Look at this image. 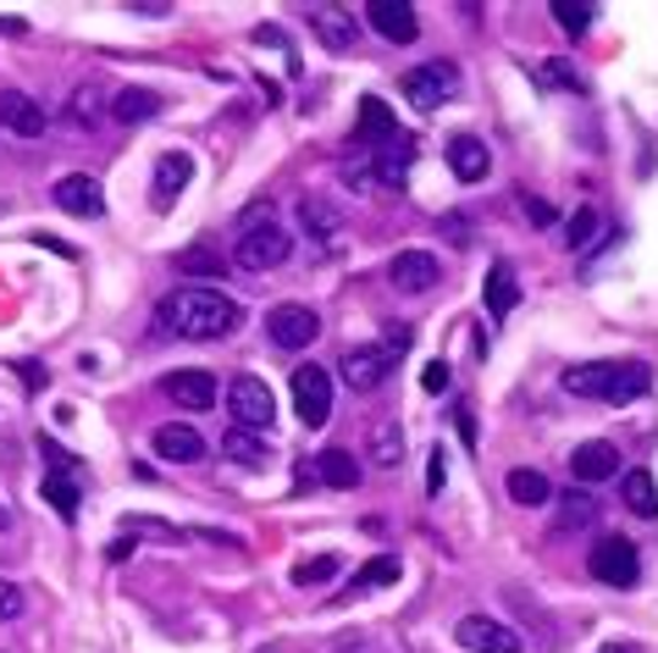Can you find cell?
I'll return each instance as SVG.
<instances>
[{
  "instance_id": "6da1fadb",
  "label": "cell",
  "mask_w": 658,
  "mask_h": 653,
  "mask_svg": "<svg viewBox=\"0 0 658 653\" xmlns=\"http://www.w3.org/2000/svg\"><path fill=\"white\" fill-rule=\"evenodd\" d=\"M155 321L177 339H194V344H216V339H233L244 326V304L222 288H177L155 304Z\"/></svg>"
},
{
  "instance_id": "7a4b0ae2",
  "label": "cell",
  "mask_w": 658,
  "mask_h": 653,
  "mask_svg": "<svg viewBox=\"0 0 658 653\" xmlns=\"http://www.w3.org/2000/svg\"><path fill=\"white\" fill-rule=\"evenodd\" d=\"M652 388V372L641 361H592L564 372V394L575 399H603V405H630Z\"/></svg>"
},
{
  "instance_id": "3957f363",
  "label": "cell",
  "mask_w": 658,
  "mask_h": 653,
  "mask_svg": "<svg viewBox=\"0 0 658 653\" xmlns=\"http://www.w3.org/2000/svg\"><path fill=\"white\" fill-rule=\"evenodd\" d=\"M233 255H238V266H244V271H277V266L293 255V238H288L271 216H266V222H244V233H238V249H233Z\"/></svg>"
},
{
  "instance_id": "277c9868",
  "label": "cell",
  "mask_w": 658,
  "mask_h": 653,
  "mask_svg": "<svg viewBox=\"0 0 658 653\" xmlns=\"http://www.w3.org/2000/svg\"><path fill=\"white\" fill-rule=\"evenodd\" d=\"M227 416H233V427H244V432H271V421H277V399H271V388H266V377H233L227 383Z\"/></svg>"
},
{
  "instance_id": "5b68a950",
  "label": "cell",
  "mask_w": 658,
  "mask_h": 653,
  "mask_svg": "<svg viewBox=\"0 0 658 653\" xmlns=\"http://www.w3.org/2000/svg\"><path fill=\"white\" fill-rule=\"evenodd\" d=\"M399 89H404V100H410L416 111H438V106H449V100L460 95V67H454V62L410 67V73L399 78Z\"/></svg>"
},
{
  "instance_id": "8992f818",
  "label": "cell",
  "mask_w": 658,
  "mask_h": 653,
  "mask_svg": "<svg viewBox=\"0 0 658 653\" xmlns=\"http://www.w3.org/2000/svg\"><path fill=\"white\" fill-rule=\"evenodd\" d=\"M586 570H592L603 587H636V576H641L636 543H625V537H597L592 554H586Z\"/></svg>"
},
{
  "instance_id": "52a82bcc",
  "label": "cell",
  "mask_w": 658,
  "mask_h": 653,
  "mask_svg": "<svg viewBox=\"0 0 658 653\" xmlns=\"http://www.w3.org/2000/svg\"><path fill=\"white\" fill-rule=\"evenodd\" d=\"M293 410L310 432H321L326 421H333V377H326L321 366H299L293 372Z\"/></svg>"
},
{
  "instance_id": "ba28073f",
  "label": "cell",
  "mask_w": 658,
  "mask_h": 653,
  "mask_svg": "<svg viewBox=\"0 0 658 653\" xmlns=\"http://www.w3.org/2000/svg\"><path fill=\"white\" fill-rule=\"evenodd\" d=\"M393 366H399V355H393L388 344H355V350L344 355V383H349L355 394H377V388H388Z\"/></svg>"
},
{
  "instance_id": "9c48e42d",
  "label": "cell",
  "mask_w": 658,
  "mask_h": 653,
  "mask_svg": "<svg viewBox=\"0 0 658 653\" xmlns=\"http://www.w3.org/2000/svg\"><path fill=\"white\" fill-rule=\"evenodd\" d=\"M266 339H271L277 350H310V344L321 339V315H315L310 304H277V310L266 315Z\"/></svg>"
},
{
  "instance_id": "30bf717a",
  "label": "cell",
  "mask_w": 658,
  "mask_h": 653,
  "mask_svg": "<svg viewBox=\"0 0 658 653\" xmlns=\"http://www.w3.org/2000/svg\"><path fill=\"white\" fill-rule=\"evenodd\" d=\"M304 23H310V34L333 51V56H349V51L360 45V23H355L349 7H310Z\"/></svg>"
},
{
  "instance_id": "8fae6325",
  "label": "cell",
  "mask_w": 658,
  "mask_h": 653,
  "mask_svg": "<svg viewBox=\"0 0 658 653\" xmlns=\"http://www.w3.org/2000/svg\"><path fill=\"white\" fill-rule=\"evenodd\" d=\"M454 636H460L471 653H520V647H526L520 631H509V625L493 620V614H465V620L454 625Z\"/></svg>"
},
{
  "instance_id": "7c38bea8",
  "label": "cell",
  "mask_w": 658,
  "mask_h": 653,
  "mask_svg": "<svg viewBox=\"0 0 658 653\" xmlns=\"http://www.w3.org/2000/svg\"><path fill=\"white\" fill-rule=\"evenodd\" d=\"M366 23L388 45H416V34H421V18H416L410 0H366Z\"/></svg>"
},
{
  "instance_id": "4fadbf2b",
  "label": "cell",
  "mask_w": 658,
  "mask_h": 653,
  "mask_svg": "<svg viewBox=\"0 0 658 653\" xmlns=\"http://www.w3.org/2000/svg\"><path fill=\"white\" fill-rule=\"evenodd\" d=\"M438 277H443V266H438L432 249H399L388 260V282L399 293H427V288H438Z\"/></svg>"
},
{
  "instance_id": "5bb4252c",
  "label": "cell",
  "mask_w": 658,
  "mask_h": 653,
  "mask_svg": "<svg viewBox=\"0 0 658 653\" xmlns=\"http://www.w3.org/2000/svg\"><path fill=\"white\" fill-rule=\"evenodd\" d=\"M410 167H416V139H410V133H393V139H382V144L371 150V178H377L382 189H399V183L410 178Z\"/></svg>"
},
{
  "instance_id": "9a60e30c",
  "label": "cell",
  "mask_w": 658,
  "mask_h": 653,
  "mask_svg": "<svg viewBox=\"0 0 658 653\" xmlns=\"http://www.w3.org/2000/svg\"><path fill=\"white\" fill-rule=\"evenodd\" d=\"M0 128L18 139H40L45 133V106L23 89H0Z\"/></svg>"
},
{
  "instance_id": "2e32d148",
  "label": "cell",
  "mask_w": 658,
  "mask_h": 653,
  "mask_svg": "<svg viewBox=\"0 0 658 653\" xmlns=\"http://www.w3.org/2000/svg\"><path fill=\"white\" fill-rule=\"evenodd\" d=\"M161 388H166V399H172L177 410H216V377H211V372H199V366L172 372Z\"/></svg>"
},
{
  "instance_id": "e0dca14e",
  "label": "cell",
  "mask_w": 658,
  "mask_h": 653,
  "mask_svg": "<svg viewBox=\"0 0 658 653\" xmlns=\"http://www.w3.org/2000/svg\"><path fill=\"white\" fill-rule=\"evenodd\" d=\"M150 449H155L166 465H194V460H205V438H199L188 421H166V427H155Z\"/></svg>"
},
{
  "instance_id": "ac0fdd59",
  "label": "cell",
  "mask_w": 658,
  "mask_h": 653,
  "mask_svg": "<svg viewBox=\"0 0 658 653\" xmlns=\"http://www.w3.org/2000/svg\"><path fill=\"white\" fill-rule=\"evenodd\" d=\"M56 205H62L67 216H100V211H106V189H100V178H89V172H67V178L56 183Z\"/></svg>"
},
{
  "instance_id": "d6986e66",
  "label": "cell",
  "mask_w": 658,
  "mask_h": 653,
  "mask_svg": "<svg viewBox=\"0 0 658 653\" xmlns=\"http://www.w3.org/2000/svg\"><path fill=\"white\" fill-rule=\"evenodd\" d=\"M570 477H575L581 488H586V482H608V477H619V449L603 443V438L581 443V449L570 454Z\"/></svg>"
},
{
  "instance_id": "ffe728a7",
  "label": "cell",
  "mask_w": 658,
  "mask_h": 653,
  "mask_svg": "<svg viewBox=\"0 0 658 653\" xmlns=\"http://www.w3.org/2000/svg\"><path fill=\"white\" fill-rule=\"evenodd\" d=\"M304 477H310V482H321V488L355 493V488H360V460H355L349 449H326V454H315V465H310Z\"/></svg>"
},
{
  "instance_id": "44dd1931",
  "label": "cell",
  "mask_w": 658,
  "mask_h": 653,
  "mask_svg": "<svg viewBox=\"0 0 658 653\" xmlns=\"http://www.w3.org/2000/svg\"><path fill=\"white\" fill-rule=\"evenodd\" d=\"M299 227H304L315 244H333V238L344 233V211H338L333 200H321V194H304V200H299Z\"/></svg>"
},
{
  "instance_id": "7402d4cb",
  "label": "cell",
  "mask_w": 658,
  "mask_h": 653,
  "mask_svg": "<svg viewBox=\"0 0 658 653\" xmlns=\"http://www.w3.org/2000/svg\"><path fill=\"white\" fill-rule=\"evenodd\" d=\"M188 178H194V161L183 150H166L155 161V211H172V200L188 189Z\"/></svg>"
},
{
  "instance_id": "603a6c76",
  "label": "cell",
  "mask_w": 658,
  "mask_h": 653,
  "mask_svg": "<svg viewBox=\"0 0 658 653\" xmlns=\"http://www.w3.org/2000/svg\"><path fill=\"white\" fill-rule=\"evenodd\" d=\"M449 167H454L460 183H482L487 167H493V156H487V144L476 133H460V139H449Z\"/></svg>"
},
{
  "instance_id": "cb8c5ba5",
  "label": "cell",
  "mask_w": 658,
  "mask_h": 653,
  "mask_svg": "<svg viewBox=\"0 0 658 653\" xmlns=\"http://www.w3.org/2000/svg\"><path fill=\"white\" fill-rule=\"evenodd\" d=\"M399 133V122H393V111H388V100H377V95H366L360 100V128H355V144H366V150H377L382 139H393Z\"/></svg>"
},
{
  "instance_id": "d4e9b609",
  "label": "cell",
  "mask_w": 658,
  "mask_h": 653,
  "mask_svg": "<svg viewBox=\"0 0 658 653\" xmlns=\"http://www.w3.org/2000/svg\"><path fill=\"white\" fill-rule=\"evenodd\" d=\"M366 454L382 465V471H393L399 460H404V432H399V421H388V416H377L371 427H366Z\"/></svg>"
},
{
  "instance_id": "484cf974",
  "label": "cell",
  "mask_w": 658,
  "mask_h": 653,
  "mask_svg": "<svg viewBox=\"0 0 658 653\" xmlns=\"http://www.w3.org/2000/svg\"><path fill=\"white\" fill-rule=\"evenodd\" d=\"M222 460H233V465H244V471H260V465L271 460V449H266L260 432L233 427V432H222Z\"/></svg>"
},
{
  "instance_id": "4316f807",
  "label": "cell",
  "mask_w": 658,
  "mask_h": 653,
  "mask_svg": "<svg viewBox=\"0 0 658 653\" xmlns=\"http://www.w3.org/2000/svg\"><path fill=\"white\" fill-rule=\"evenodd\" d=\"M509 499H515L520 510H548V504H553V482H548L542 471L520 465V471H509Z\"/></svg>"
},
{
  "instance_id": "83f0119b",
  "label": "cell",
  "mask_w": 658,
  "mask_h": 653,
  "mask_svg": "<svg viewBox=\"0 0 658 653\" xmlns=\"http://www.w3.org/2000/svg\"><path fill=\"white\" fill-rule=\"evenodd\" d=\"M553 504H559V521H553L559 532H586V526L597 521V499H592L586 488H570V493H559Z\"/></svg>"
},
{
  "instance_id": "f1b7e54d",
  "label": "cell",
  "mask_w": 658,
  "mask_h": 653,
  "mask_svg": "<svg viewBox=\"0 0 658 653\" xmlns=\"http://www.w3.org/2000/svg\"><path fill=\"white\" fill-rule=\"evenodd\" d=\"M619 499H625V510H630V515L652 521V515H658V488H652V471H625Z\"/></svg>"
},
{
  "instance_id": "f546056e",
  "label": "cell",
  "mask_w": 658,
  "mask_h": 653,
  "mask_svg": "<svg viewBox=\"0 0 658 653\" xmlns=\"http://www.w3.org/2000/svg\"><path fill=\"white\" fill-rule=\"evenodd\" d=\"M111 117L128 122V128H133V122H150V117H161V95H155V89H122V95L111 100Z\"/></svg>"
},
{
  "instance_id": "4dcf8cb0",
  "label": "cell",
  "mask_w": 658,
  "mask_h": 653,
  "mask_svg": "<svg viewBox=\"0 0 658 653\" xmlns=\"http://www.w3.org/2000/svg\"><path fill=\"white\" fill-rule=\"evenodd\" d=\"M520 304V282H515V271L498 260L493 271H487V315H509Z\"/></svg>"
},
{
  "instance_id": "1f68e13d",
  "label": "cell",
  "mask_w": 658,
  "mask_h": 653,
  "mask_svg": "<svg viewBox=\"0 0 658 653\" xmlns=\"http://www.w3.org/2000/svg\"><path fill=\"white\" fill-rule=\"evenodd\" d=\"M45 499H51V510H56L62 521H78V477L45 471Z\"/></svg>"
},
{
  "instance_id": "d6a6232c",
  "label": "cell",
  "mask_w": 658,
  "mask_h": 653,
  "mask_svg": "<svg viewBox=\"0 0 658 653\" xmlns=\"http://www.w3.org/2000/svg\"><path fill=\"white\" fill-rule=\"evenodd\" d=\"M227 266H222V255L216 249H205V244H194V249H177V277H222Z\"/></svg>"
},
{
  "instance_id": "836d02e7",
  "label": "cell",
  "mask_w": 658,
  "mask_h": 653,
  "mask_svg": "<svg viewBox=\"0 0 658 653\" xmlns=\"http://www.w3.org/2000/svg\"><path fill=\"white\" fill-rule=\"evenodd\" d=\"M548 12H553V23H559L564 34H575V40H581V34L592 29V12H597V7H586V0H553Z\"/></svg>"
},
{
  "instance_id": "e575fe53",
  "label": "cell",
  "mask_w": 658,
  "mask_h": 653,
  "mask_svg": "<svg viewBox=\"0 0 658 653\" xmlns=\"http://www.w3.org/2000/svg\"><path fill=\"white\" fill-rule=\"evenodd\" d=\"M388 581H399V559H393V554H377V559H366V565L355 570V587H360V592L388 587Z\"/></svg>"
},
{
  "instance_id": "d590c367",
  "label": "cell",
  "mask_w": 658,
  "mask_h": 653,
  "mask_svg": "<svg viewBox=\"0 0 658 653\" xmlns=\"http://www.w3.org/2000/svg\"><path fill=\"white\" fill-rule=\"evenodd\" d=\"M344 565H338V554H315V559H304L299 570H293V587H321V581H333Z\"/></svg>"
},
{
  "instance_id": "8d00e7d4",
  "label": "cell",
  "mask_w": 658,
  "mask_h": 653,
  "mask_svg": "<svg viewBox=\"0 0 658 653\" xmlns=\"http://www.w3.org/2000/svg\"><path fill=\"white\" fill-rule=\"evenodd\" d=\"M592 238H597V211L581 205V211L564 222V244H570V249H592Z\"/></svg>"
},
{
  "instance_id": "74e56055",
  "label": "cell",
  "mask_w": 658,
  "mask_h": 653,
  "mask_svg": "<svg viewBox=\"0 0 658 653\" xmlns=\"http://www.w3.org/2000/svg\"><path fill=\"white\" fill-rule=\"evenodd\" d=\"M100 111H106V95H100V84H84L78 95H73V122H100Z\"/></svg>"
},
{
  "instance_id": "f35d334b",
  "label": "cell",
  "mask_w": 658,
  "mask_h": 653,
  "mask_svg": "<svg viewBox=\"0 0 658 653\" xmlns=\"http://www.w3.org/2000/svg\"><path fill=\"white\" fill-rule=\"evenodd\" d=\"M23 609H29L23 587H18V581H7V576H0V620H18Z\"/></svg>"
},
{
  "instance_id": "ab89813d",
  "label": "cell",
  "mask_w": 658,
  "mask_h": 653,
  "mask_svg": "<svg viewBox=\"0 0 658 653\" xmlns=\"http://www.w3.org/2000/svg\"><path fill=\"white\" fill-rule=\"evenodd\" d=\"M40 454H45V471H67V477H78V460L62 449V443H51V438H40Z\"/></svg>"
},
{
  "instance_id": "60d3db41",
  "label": "cell",
  "mask_w": 658,
  "mask_h": 653,
  "mask_svg": "<svg viewBox=\"0 0 658 653\" xmlns=\"http://www.w3.org/2000/svg\"><path fill=\"white\" fill-rule=\"evenodd\" d=\"M128 532H133V537H166V543H177V526L150 521V515H133V521H128Z\"/></svg>"
},
{
  "instance_id": "b9f144b4",
  "label": "cell",
  "mask_w": 658,
  "mask_h": 653,
  "mask_svg": "<svg viewBox=\"0 0 658 653\" xmlns=\"http://www.w3.org/2000/svg\"><path fill=\"white\" fill-rule=\"evenodd\" d=\"M438 233H449V244H471V216H465V211H449V216L438 222Z\"/></svg>"
},
{
  "instance_id": "7bdbcfd3",
  "label": "cell",
  "mask_w": 658,
  "mask_h": 653,
  "mask_svg": "<svg viewBox=\"0 0 658 653\" xmlns=\"http://www.w3.org/2000/svg\"><path fill=\"white\" fill-rule=\"evenodd\" d=\"M449 383H454V372H449V366H443V361H432V366H427V372H421V388H427V394H443V388H449Z\"/></svg>"
},
{
  "instance_id": "ee69618b",
  "label": "cell",
  "mask_w": 658,
  "mask_h": 653,
  "mask_svg": "<svg viewBox=\"0 0 658 653\" xmlns=\"http://www.w3.org/2000/svg\"><path fill=\"white\" fill-rule=\"evenodd\" d=\"M443 477H449V465H443V449H432V471H427V493H443Z\"/></svg>"
},
{
  "instance_id": "f6af8a7d",
  "label": "cell",
  "mask_w": 658,
  "mask_h": 653,
  "mask_svg": "<svg viewBox=\"0 0 658 653\" xmlns=\"http://www.w3.org/2000/svg\"><path fill=\"white\" fill-rule=\"evenodd\" d=\"M128 12H139V18H166L172 7H166V0H133V7Z\"/></svg>"
},
{
  "instance_id": "bcb514c9",
  "label": "cell",
  "mask_w": 658,
  "mask_h": 653,
  "mask_svg": "<svg viewBox=\"0 0 658 653\" xmlns=\"http://www.w3.org/2000/svg\"><path fill=\"white\" fill-rule=\"evenodd\" d=\"M520 205H526V216H531V222H553V205H548V200H531V194H526Z\"/></svg>"
},
{
  "instance_id": "7dc6e473",
  "label": "cell",
  "mask_w": 658,
  "mask_h": 653,
  "mask_svg": "<svg viewBox=\"0 0 658 653\" xmlns=\"http://www.w3.org/2000/svg\"><path fill=\"white\" fill-rule=\"evenodd\" d=\"M388 350H393V355H399V350H410V326L388 321Z\"/></svg>"
},
{
  "instance_id": "c3c4849f",
  "label": "cell",
  "mask_w": 658,
  "mask_h": 653,
  "mask_svg": "<svg viewBox=\"0 0 658 653\" xmlns=\"http://www.w3.org/2000/svg\"><path fill=\"white\" fill-rule=\"evenodd\" d=\"M7 526H12V510H7V504H0V532H7Z\"/></svg>"
},
{
  "instance_id": "681fc988",
  "label": "cell",
  "mask_w": 658,
  "mask_h": 653,
  "mask_svg": "<svg viewBox=\"0 0 658 653\" xmlns=\"http://www.w3.org/2000/svg\"><path fill=\"white\" fill-rule=\"evenodd\" d=\"M603 653H630V647H619V642H608V647H603Z\"/></svg>"
}]
</instances>
